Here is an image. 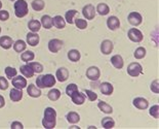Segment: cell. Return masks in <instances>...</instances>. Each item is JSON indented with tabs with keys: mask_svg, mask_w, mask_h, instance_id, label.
<instances>
[{
	"mask_svg": "<svg viewBox=\"0 0 159 129\" xmlns=\"http://www.w3.org/2000/svg\"><path fill=\"white\" fill-rule=\"evenodd\" d=\"M57 125V112L53 107H46L42 119V126L45 129H53Z\"/></svg>",
	"mask_w": 159,
	"mask_h": 129,
	"instance_id": "cell-1",
	"label": "cell"
},
{
	"mask_svg": "<svg viewBox=\"0 0 159 129\" xmlns=\"http://www.w3.org/2000/svg\"><path fill=\"white\" fill-rule=\"evenodd\" d=\"M57 79L52 73L42 74L36 79V85L39 89H45V88H52L56 85Z\"/></svg>",
	"mask_w": 159,
	"mask_h": 129,
	"instance_id": "cell-2",
	"label": "cell"
},
{
	"mask_svg": "<svg viewBox=\"0 0 159 129\" xmlns=\"http://www.w3.org/2000/svg\"><path fill=\"white\" fill-rule=\"evenodd\" d=\"M15 15L18 18H25L29 12V6L26 0H16L13 3Z\"/></svg>",
	"mask_w": 159,
	"mask_h": 129,
	"instance_id": "cell-3",
	"label": "cell"
},
{
	"mask_svg": "<svg viewBox=\"0 0 159 129\" xmlns=\"http://www.w3.org/2000/svg\"><path fill=\"white\" fill-rule=\"evenodd\" d=\"M143 73V66L139 62H131L127 66V74L131 77H138Z\"/></svg>",
	"mask_w": 159,
	"mask_h": 129,
	"instance_id": "cell-4",
	"label": "cell"
},
{
	"mask_svg": "<svg viewBox=\"0 0 159 129\" xmlns=\"http://www.w3.org/2000/svg\"><path fill=\"white\" fill-rule=\"evenodd\" d=\"M127 36L129 40H131L133 42H143L144 39V35H143V32L141 30H139L138 28H130L128 30L127 32Z\"/></svg>",
	"mask_w": 159,
	"mask_h": 129,
	"instance_id": "cell-5",
	"label": "cell"
},
{
	"mask_svg": "<svg viewBox=\"0 0 159 129\" xmlns=\"http://www.w3.org/2000/svg\"><path fill=\"white\" fill-rule=\"evenodd\" d=\"M63 46H64L63 40H61L59 38H52V39H50L49 42H48V43H47V47H48L49 52L50 53H53V54L59 53L60 51L63 49Z\"/></svg>",
	"mask_w": 159,
	"mask_h": 129,
	"instance_id": "cell-6",
	"label": "cell"
},
{
	"mask_svg": "<svg viewBox=\"0 0 159 129\" xmlns=\"http://www.w3.org/2000/svg\"><path fill=\"white\" fill-rule=\"evenodd\" d=\"M127 21L130 25H133L134 27H138L140 26L142 23H143V17L140 12H131L128 13V17H127Z\"/></svg>",
	"mask_w": 159,
	"mask_h": 129,
	"instance_id": "cell-7",
	"label": "cell"
},
{
	"mask_svg": "<svg viewBox=\"0 0 159 129\" xmlns=\"http://www.w3.org/2000/svg\"><path fill=\"white\" fill-rule=\"evenodd\" d=\"M101 77V70L97 66H89L86 69V77L91 82H96L100 79Z\"/></svg>",
	"mask_w": 159,
	"mask_h": 129,
	"instance_id": "cell-8",
	"label": "cell"
},
{
	"mask_svg": "<svg viewBox=\"0 0 159 129\" xmlns=\"http://www.w3.org/2000/svg\"><path fill=\"white\" fill-rule=\"evenodd\" d=\"M82 15L85 20H93L96 17V7L90 3L84 5L82 8Z\"/></svg>",
	"mask_w": 159,
	"mask_h": 129,
	"instance_id": "cell-9",
	"label": "cell"
},
{
	"mask_svg": "<svg viewBox=\"0 0 159 129\" xmlns=\"http://www.w3.org/2000/svg\"><path fill=\"white\" fill-rule=\"evenodd\" d=\"M11 84L12 86L16 88V89H25L27 87V85H28V82H27V79L25 77L23 76H16L15 77H12L11 79Z\"/></svg>",
	"mask_w": 159,
	"mask_h": 129,
	"instance_id": "cell-10",
	"label": "cell"
},
{
	"mask_svg": "<svg viewBox=\"0 0 159 129\" xmlns=\"http://www.w3.org/2000/svg\"><path fill=\"white\" fill-rule=\"evenodd\" d=\"M113 49H114V45L110 39L103 40L102 43H101V47H100L101 53H102L103 55H110V54L112 53Z\"/></svg>",
	"mask_w": 159,
	"mask_h": 129,
	"instance_id": "cell-11",
	"label": "cell"
},
{
	"mask_svg": "<svg viewBox=\"0 0 159 129\" xmlns=\"http://www.w3.org/2000/svg\"><path fill=\"white\" fill-rule=\"evenodd\" d=\"M133 104H134V107L138 108V110H141V111L147 110V108L149 107V101L147 99H145L144 97H136V98H134Z\"/></svg>",
	"mask_w": 159,
	"mask_h": 129,
	"instance_id": "cell-12",
	"label": "cell"
},
{
	"mask_svg": "<svg viewBox=\"0 0 159 129\" xmlns=\"http://www.w3.org/2000/svg\"><path fill=\"white\" fill-rule=\"evenodd\" d=\"M70 97H71V99H72V102L74 104H76V106H82V104L85 102V99H86L85 94L79 92V90L74 92Z\"/></svg>",
	"mask_w": 159,
	"mask_h": 129,
	"instance_id": "cell-13",
	"label": "cell"
},
{
	"mask_svg": "<svg viewBox=\"0 0 159 129\" xmlns=\"http://www.w3.org/2000/svg\"><path fill=\"white\" fill-rule=\"evenodd\" d=\"M56 79L61 83L66 82L69 79V70L66 67H60L56 71Z\"/></svg>",
	"mask_w": 159,
	"mask_h": 129,
	"instance_id": "cell-14",
	"label": "cell"
},
{
	"mask_svg": "<svg viewBox=\"0 0 159 129\" xmlns=\"http://www.w3.org/2000/svg\"><path fill=\"white\" fill-rule=\"evenodd\" d=\"M27 94L32 98H38L41 96V89H39L38 87L35 86L34 84L27 85Z\"/></svg>",
	"mask_w": 159,
	"mask_h": 129,
	"instance_id": "cell-15",
	"label": "cell"
},
{
	"mask_svg": "<svg viewBox=\"0 0 159 129\" xmlns=\"http://www.w3.org/2000/svg\"><path fill=\"white\" fill-rule=\"evenodd\" d=\"M107 27L112 31H115L118 28H120V20L116 16H110L107 19Z\"/></svg>",
	"mask_w": 159,
	"mask_h": 129,
	"instance_id": "cell-16",
	"label": "cell"
},
{
	"mask_svg": "<svg viewBox=\"0 0 159 129\" xmlns=\"http://www.w3.org/2000/svg\"><path fill=\"white\" fill-rule=\"evenodd\" d=\"M26 40H27V45L31 46V47H36L40 42V37L37 34V32H31L30 31L26 36Z\"/></svg>",
	"mask_w": 159,
	"mask_h": 129,
	"instance_id": "cell-17",
	"label": "cell"
},
{
	"mask_svg": "<svg viewBox=\"0 0 159 129\" xmlns=\"http://www.w3.org/2000/svg\"><path fill=\"white\" fill-rule=\"evenodd\" d=\"M101 93L103 95H106V96H109V95H112L114 92V87L113 85L109 83V82H104L99 86Z\"/></svg>",
	"mask_w": 159,
	"mask_h": 129,
	"instance_id": "cell-18",
	"label": "cell"
},
{
	"mask_svg": "<svg viewBox=\"0 0 159 129\" xmlns=\"http://www.w3.org/2000/svg\"><path fill=\"white\" fill-rule=\"evenodd\" d=\"M9 98L13 102H19L23 98V91L21 89H16V88L13 87L11 90V92H9Z\"/></svg>",
	"mask_w": 159,
	"mask_h": 129,
	"instance_id": "cell-19",
	"label": "cell"
},
{
	"mask_svg": "<svg viewBox=\"0 0 159 129\" xmlns=\"http://www.w3.org/2000/svg\"><path fill=\"white\" fill-rule=\"evenodd\" d=\"M13 45V40L11 36L8 35H4L0 37V47L4 50H9L11 47H12Z\"/></svg>",
	"mask_w": 159,
	"mask_h": 129,
	"instance_id": "cell-20",
	"label": "cell"
},
{
	"mask_svg": "<svg viewBox=\"0 0 159 129\" xmlns=\"http://www.w3.org/2000/svg\"><path fill=\"white\" fill-rule=\"evenodd\" d=\"M111 64L115 67L116 69H122L123 66H124V61H123V58L121 57L120 55H114L112 56V58H111Z\"/></svg>",
	"mask_w": 159,
	"mask_h": 129,
	"instance_id": "cell-21",
	"label": "cell"
},
{
	"mask_svg": "<svg viewBox=\"0 0 159 129\" xmlns=\"http://www.w3.org/2000/svg\"><path fill=\"white\" fill-rule=\"evenodd\" d=\"M98 107H99V110L104 114L111 115L113 113V107H111L109 103L105 102L103 100H99V102H98Z\"/></svg>",
	"mask_w": 159,
	"mask_h": 129,
	"instance_id": "cell-22",
	"label": "cell"
},
{
	"mask_svg": "<svg viewBox=\"0 0 159 129\" xmlns=\"http://www.w3.org/2000/svg\"><path fill=\"white\" fill-rule=\"evenodd\" d=\"M20 71H21L22 76L25 77L26 79H28V77H32L35 74L34 71H33V69H32V67L30 66L28 63L20 67Z\"/></svg>",
	"mask_w": 159,
	"mask_h": 129,
	"instance_id": "cell-23",
	"label": "cell"
},
{
	"mask_svg": "<svg viewBox=\"0 0 159 129\" xmlns=\"http://www.w3.org/2000/svg\"><path fill=\"white\" fill-rule=\"evenodd\" d=\"M52 26L57 29H64L66 27V21L62 16H56L52 18Z\"/></svg>",
	"mask_w": 159,
	"mask_h": 129,
	"instance_id": "cell-24",
	"label": "cell"
},
{
	"mask_svg": "<svg viewBox=\"0 0 159 129\" xmlns=\"http://www.w3.org/2000/svg\"><path fill=\"white\" fill-rule=\"evenodd\" d=\"M12 47H13V50H15L16 53H22L27 49V42H24L23 39H18L13 42Z\"/></svg>",
	"mask_w": 159,
	"mask_h": 129,
	"instance_id": "cell-25",
	"label": "cell"
},
{
	"mask_svg": "<svg viewBox=\"0 0 159 129\" xmlns=\"http://www.w3.org/2000/svg\"><path fill=\"white\" fill-rule=\"evenodd\" d=\"M66 119L70 124H77V123H79V121H80V116L76 112H69V113L66 115Z\"/></svg>",
	"mask_w": 159,
	"mask_h": 129,
	"instance_id": "cell-26",
	"label": "cell"
},
{
	"mask_svg": "<svg viewBox=\"0 0 159 129\" xmlns=\"http://www.w3.org/2000/svg\"><path fill=\"white\" fill-rule=\"evenodd\" d=\"M28 28L31 32H39L41 29V23L38 20H30L28 22Z\"/></svg>",
	"mask_w": 159,
	"mask_h": 129,
	"instance_id": "cell-27",
	"label": "cell"
},
{
	"mask_svg": "<svg viewBox=\"0 0 159 129\" xmlns=\"http://www.w3.org/2000/svg\"><path fill=\"white\" fill-rule=\"evenodd\" d=\"M40 23H41V27L45 29H52V18L48 15H44L42 16L41 20H40Z\"/></svg>",
	"mask_w": 159,
	"mask_h": 129,
	"instance_id": "cell-28",
	"label": "cell"
},
{
	"mask_svg": "<svg viewBox=\"0 0 159 129\" xmlns=\"http://www.w3.org/2000/svg\"><path fill=\"white\" fill-rule=\"evenodd\" d=\"M97 12L99 13L100 16H107L108 13L110 12V7L107 3H99L97 5Z\"/></svg>",
	"mask_w": 159,
	"mask_h": 129,
	"instance_id": "cell-29",
	"label": "cell"
},
{
	"mask_svg": "<svg viewBox=\"0 0 159 129\" xmlns=\"http://www.w3.org/2000/svg\"><path fill=\"white\" fill-rule=\"evenodd\" d=\"M67 57H68V59L70 61H72V62H78V61L80 60V58H81V54H80V52L78 50L73 49V50L69 51Z\"/></svg>",
	"mask_w": 159,
	"mask_h": 129,
	"instance_id": "cell-30",
	"label": "cell"
},
{
	"mask_svg": "<svg viewBox=\"0 0 159 129\" xmlns=\"http://www.w3.org/2000/svg\"><path fill=\"white\" fill-rule=\"evenodd\" d=\"M35 58V54L32 52V51H24V52H22V55H21V59L22 61H24V62L28 63V62H31V61H33Z\"/></svg>",
	"mask_w": 159,
	"mask_h": 129,
	"instance_id": "cell-31",
	"label": "cell"
},
{
	"mask_svg": "<svg viewBox=\"0 0 159 129\" xmlns=\"http://www.w3.org/2000/svg\"><path fill=\"white\" fill-rule=\"evenodd\" d=\"M101 124H102V127L105 129H112L115 127V121L114 119L111 117H106L104 118L102 121H101Z\"/></svg>",
	"mask_w": 159,
	"mask_h": 129,
	"instance_id": "cell-32",
	"label": "cell"
},
{
	"mask_svg": "<svg viewBox=\"0 0 159 129\" xmlns=\"http://www.w3.org/2000/svg\"><path fill=\"white\" fill-rule=\"evenodd\" d=\"M77 13H78V12L76 11V9H70V11L66 12L65 13V21L66 23L70 24V25H73L74 24V17H75Z\"/></svg>",
	"mask_w": 159,
	"mask_h": 129,
	"instance_id": "cell-33",
	"label": "cell"
},
{
	"mask_svg": "<svg viewBox=\"0 0 159 129\" xmlns=\"http://www.w3.org/2000/svg\"><path fill=\"white\" fill-rule=\"evenodd\" d=\"M31 7L35 12H41L45 7V2L43 0H33L31 3Z\"/></svg>",
	"mask_w": 159,
	"mask_h": 129,
	"instance_id": "cell-34",
	"label": "cell"
},
{
	"mask_svg": "<svg viewBox=\"0 0 159 129\" xmlns=\"http://www.w3.org/2000/svg\"><path fill=\"white\" fill-rule=\"evenodd\" d=\"M47 97H48V99L52 101L59 100L61 97V91L59 89H56V88H52V89H50L49 92L47 93Z\"/></svg>",
	"mask_w": 159,
	"mask_h": 129,
	"instance_id": "cell-35",
	"label": "cell"
},
{
	"mask_svg": "<svg viewBox=\"0 0 159 129\" xmlns=\"http://www.w3.org/2000/svg\"><path fill=\"white\" fill-rule=\"evenodd\" d=\"M146 55H147V51L143 47H139L138 49L134 50V57L136 59H138V60H141V59L145 58V57H146Z\"/></svg>",
	"mask_w": 159,
	"mask_h": 129,
	"instance_id": "cell-36",
	"label": "cell"
},
{
	"mask_svg": "<svg viewBox=\"0 0 159 129\" xmlns=\"http://www.w3.org/2000/svg\"><path fill=\"white\" fill-rule=\"evenodd\" d=\"M4 72H5V76L7 77L8 80H11L12 77H15L18 73V71L15 68V67H11V66H7L4 68Z\"/></svg>",
	"mask_w": 159,
	"mask_h": 129,
	"instance_id": "cell-37",
	"label": "cell"
},
{
	"mask_svg": "<svg viewBox=\"0 0 159 129\" xmlns=\"http://www.w3.org/2000/svg\"><path fill=\"white\" fill-rule=\"evenodd\" d=\"M28 64L32 67V69H33V71H34V73H41L42 71H43V65H42L41 63L33 62V61H31V62H28Z\"/></svg>",
	"mask_w": 159,
	"mask_h": 129,
	"instance_id": "cell-38",
	"label": "cell"
},
{
	"mask_svg": "<svg viewBox=\"0 0 159 129\" xmlns=\"http://www.w3.org/2000/svg\"><path fill=\"white\" fill-rule=\"evenodd\" d=\"M74 24L76 25V27L78 28L79 30H84L87 28V21L84 19H76L74 21Z\"/></svg>",
	"mask_w": 159,
	"mask_h": 129,
	"instance_id": "cell-39",
	"label": "cell"
},
{
	"mask_svg": "<svg viewBox=\"0 0 159 129\" xmlns=\"http://www.w3.org/2000/svg\"><path fill=\"white\" fill-rule=\"evenodd\" d=\"M76 91H78V86H77L76 84H69L68 86L66 87V94L68 95L69 97L74 92H76Z\"/></svg>",
	"mask_w": 159,
	"mask_h": 129,
	"instance_id": "cell-40",
	"label": "cell"
},
{
	"mask_svg": "<svg viewBox=\"0 0 159 129\" xmlns=\"http://www.w3.org/2000/svg\"><path fill=\"white\" fill-rule=\"evenodd\" d=\"M149 114H150V116L153 117L154 119H158L159 118V106L158 104H155V106L151 107L150 110H149Z\"/></svg>",
	"mask_w": 159,
	"mask_h": 129,
	"instance_id": "cell-41",
	"label": "cell"
},
{
	"mask_svg": "<svg viewBox=\"0 0 159 129\" xmlns=\"http://www.w3.org/2000/svg\"><path fill=\"white\" fill-rule=\"evenodd\" d=\"M84 92H85V96L89 98V100L91 101V102L98 99V94L96 92H93V90H85Z\"/></svg>",
	"mask_w": 159,
	"mask_h": 129,
	"instance_id": "cell-42",
	"label": "cell"
},
{
	"mask_svg": "<svg viewBox=\"0 0 159 129\" xmlns=\"http://www.w3.org/2000/svg\"><path fill=\"white\" fill-rule=\"evenodd\" d=\"M150 89H151L152 92L155 93V94L159 93V83H158V80H154L153 82L151 83Z\"/></svg>",
	"mask_w": 159,
	"mask_h": 129,
	"instance_id": "cell-43",
	"label": "cell"
},
{
	"mask_svg": "<svg viewBox=\"0 0 159 129\" xmlns=\"http://www.w3.org/2000/svg\"><path fill=\"white\" fill-rule=\"evenodd\" d=\"M8 88V81L4 77H0V90L4 91Z\"/></svg>",
	"mask_w": 159,
	"mask_h": 129,
	"instance_id": "cell-44",
	"label": "cell"
},
{
	"mask_svg": "<svg viewBox=\"0 0 159 129\" xmlns=\"http://www.w3.org/2000/svg\"><path fill=\"white\" fill-rule=\"evenodd\" d=\"M9 19V12L4 9H0V21L5 22Z\"/></svg>",
	"mask_w": 159,
	"mask_h": 129,
	"instance_id": "cell-45",
	"label": "cell"
},
{
	"mask_svg": "<svg viewBox=\"0 0 159 129\" xmlns=\"http://www.w3.org/2000/svg\"><path fill=\"white\" fill-rule=\"evenodd\" d=\"M11 129H24V125H23V123H21V122L15 121L11 124Z\"/></svg>",
	"mask_w": 159,
	"mask_h": 129,
	"instance_id": "cell-46",
	"label": "cell"
},
{
	"mask_svg": "<svg viewBox=\"0 0 159 129\" xmlns=\"http://www.w3.org/2000/svg\"><path fill=\"white\" fill-rule=\"evenodd\" d=\"M4 107H5V99L2 95H0V108H2Z\"/></svg>",
	"mask_w": 159,
	"mask_h": 129,
	"instance_id": "cell-47",
	"label": "cell"
},
{
	"mask_svg": "<svg viewBox=\"0 0 159 129\" xmlns=\"http://www.w3.org/2000/svg\"><path fill=\"white\" fill-rule=\"evenodd\" d=\"M70 128H73V129H79L78 126H72V127H70Z\"/></svg>",
	"mask_w": 159,
	"mask_h": 129,
	"instance_id": "cell-48",
	"label": "cell"
},
{
	"mask_svg": "<svg viewBox=\"0 0 159 129\" xmlns=\"http://www.w3.org/2000/svg\"><path fill=\"white\" fill-rule=\"evenodd\" d=\"M2 8V2H1V0H0V9Z\"/></svg>",
	"mask_w": 159,
	"mask_h": 129,
	"instance_id": "cell-49",
	"label": "cell"
},
{
	"mask_svg": "<svg viewBox=\"0 0 159 129\" xmlns=\"http://www.w3.org/2000/svg\"><path fill=\"white\" fill-rule=\"evenodd\" d=\"M9 1H12V2H15V1H16V0H9Z\"/></svg>",
	"mask_w": 159,
	"mask_h": 129,
	"instance_id": "cell-50",
	"label": "cell"
},
{
	"mask_svg": "<svg viewBox=\"0 0 159 129\" xmlns=\"http://www.w3.org/2000/svg\"><path fill=\"white\" fill-rule=\"evenodd\" d=\"M0 33H1V27H0Z\"/></svg>",
	"mask_w": 159,
	"mask_h": 129,
	"instance_id": "cell-51",
	"label": "cell"
}]
</instances>
